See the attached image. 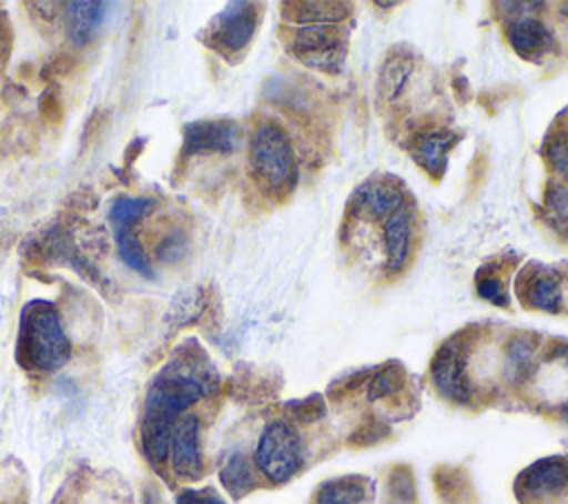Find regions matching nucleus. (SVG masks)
Masks as SVG:
<instances>
[{
  "instance_id": "nucleus-1",
  "label": "nucleus",
  "mask_w": 568,
  "mask_h": 504,
  "mask_svg": "<svg viewBox=\"0 0 568 504\" xmlns=\"http://www.w3.org/2000/svg\"><path fill=\"white\" fill-rule=\"evenodd\" d=\"M215 389V373L202 351L182 349L151 380L140 422V444L149 464L160 466L169 457L173 429L180 415Z\"/></svg>"
},
{
  "instance_id": "nucleus-2",
  "label": "nucleus",
  "mask_w": 568,
  "mask_h": 504,
  "mask_svg": "<svg viewBox=\"0 0 568 504\" xmlns=\"http://www.w3.org/2000/svg\"><path fill=\"white\" fill-rule=\"evenodd\" d=\"M18 360L27 369L53 373L71 357V342L67 337L58 309L47 300H31L20 313L18 326Z\"/></svg>"
},
{
  "instance_id": "nucleus-3",
  "label": "nucleus",
  "mask_w": 568,
  "mask_h": 504,
  "mask_svg": "<svg viewBox=\"0 0 568 504\" xmlns=\"http://www.w3.org/2000/svg\"><path fill=\"white\" fill-rule=\"evenodd\" d=\"M248 162L257 182L280 195L295 187L297 167L291 138L275 122H260L248 140Z\"/></svg>"
},
{
  "instance_id": "nucleus-4",
  "label": "nucleus",
  "mask_w": 568,
  "mask_h": 504,
  "mask_svg": "<svg viewBox=\"0 0 568 504\" xmlns=\"http://www.w3.org/2000/svg\"><path fill=\"white\" fill-rule=\"evenodd\" d=\"M155 209V200L149 195H120L109 206V222L113 229L120 260L142 278H153V264L138 238V222Z\"/></svg>"
},
{
  "instance_id": "nucleus-5",
  "label": "nucleus",
  "mask_w": 568,
  "mask_h": 504,
  "mask_svg": "<svg viewBox=\"0 0 568 504\" xmlns=\"http://www.w3.org/2000/svg\"><path fill=\"white\" fill-rule=\"evenodd\" d=\"M255 466L271 484L288 482L304 462L300 433L284 420L266 424L255 446Z\"/></svg>"
},
{
  "instance_id": "nucleus-6",
  "label": "nucleus",
  "mask_w": 568,
  "mask_h": 504,
  "mask_svg": "<svg viewBox=\"0 0 568 504\" xmlns=\"http://www.w3.org/2000/svg\"><path fill=\"white\" fill-rule=\"evenodd\" d=\"M293 53L313 69L337 73L344 64L346 42L335 24H302L291 38Z\"/></svg>"
},
{
  "instance_id": "nucleus-7",
  "label": "nucleus",
  "mask_w": 568,
  "mask_h": 504,
  "mask_svg": "<svg viewBox=\"0 0 568 504\" xmlns=\"http://www.w3.org/2000/svg\"><path fill=\"white\" fill-rule=\"evenodd\" d=\"M257 22L260 11L253 2H231L211 20L206 42L224 53L242 51L255 36Z\"/></svg>"
},
{
  "instance_id": "nucleus-8",
  "label": "nucleus",
  "mask_w": 568,
  "mask_h": 504,
  "mask_svg": "<svg viewBox=\"0 0 568 504\" xmlns=\"http://www.w3.org/2000/svg\"><path fill=\"white\" fill-rule=\"evenodd\" d=\"M240 124L229 118L195 120L184 127L182 155L231 153L240 144Z\"/></svg>"
},
{
  "instance_id": "nucleus-9",
  "label": "nucleus",
  "mask_w": 568,
  "mask_h": 504,
  "mask_svg": "<svg viewBox=\"0 0 568 504\" xmlns=\"http://www.w3.org/2000/svg\"><path fill=\"white\" fill-rule=\"evenodd\" d=\"M171 468L178 477L197 480L202 475V448H200V420L195 415H184L173 429L169 446Z\"/></svg>"
},
{
  "instance_id": "nucleus-10",
  "label": "nucleus",
  "mask_w": 568,
  "mask_h": 504,
  "mask_svg": "<svg viewBox=\"0 0 568 504\" xmlns=\"http://www.w3.org/2000/svg\"><path fill=\"white\" fill-rule=\"evenodd\" d=\"M433 384L444 397L453 402H466L470 397V386L464 369V353L457 344L442 346V351L433 360Z\"/></svg>"
},
{
  "instance_id": "nucleus-11",
  "label": "nucleus",
  "mask_w": 568,
  "mask_h": 504,
  "mask_svg": "<svg viewBox=\"0 0 568 504\" xmlns=\"http://www.w3.org/2000/svg\"><path fill=\"white\" fill-rule=\"evenodd\" d=\"M568 486V462L561 457H546L530 468H526L519 477V488L524 495L537 502L555 497Z\"/></svg>"
},
{
  "instance_id": "nucleus-12",
  "label": "nucleus",
  "mask_w": 568,
  "mask_h": 504,
  "mask_svg": "<svg viewBox=\"0 0 568 504\" xmlns=\"http://www.w3.org/2000/svg\"><path fill=\"white\" fill-rule=\"evenodd\" d=\"M106 11H109V4L98 0L64 4V29H67L69 42L78 49L87 47L98 36L106 18Z\"/></svg>"
},
{
  "instance_id": "nucleus-13",
  "label": "nucleus",
  "mask_w": 568,
  "mask_h": 504,
  "mask_svg": "<svg viewBox=\"0 0 568 504\" xmlns=\"http://www.w3.org/2000/svg\"><path fill=\"white\" fill-rule=\"evenodd\" d=\"M384 240L388 269L402 271L413 249V211L408 206L402 204L384 218Z\"/></svg>"
},
{
  "instance_id": "nucleus-14",
  "label": "nucleus",
  "mask_w": 568,
  "mask_h": 504,
  "mask_svg": "<svg viewBox=\"0 0 568 504\" xmlns=\"http://www.w3.org/2000/svg\"><path fill=\"white\" fill-rule=\"evenodd\" d=\"M506 36H508V42L513 44V49L519 56L528 58V60H535V58L544 56L555 44L552 31L537 18H515V20H510L506 24Z\"/></svg>"
},
{
  "instance_id": "nucleus-15",
  "label": "nucleus",
  "mask_w": 568,
  "mask_h": 504,
  "mask_svg": "<svg viewBox=\"0 0 568 504\" xmlns=\"http://www.w3.org/2000/svg\"><path fill=\"white\" fill-rule=\"evenodd\" d=\"M455 144V133L450 131H433L426 135H419L413 149V158L430 173H442L446 167V158L450 147Z\"/></svg>"
},
{
  "instance_id": "nucleus-16",
  "label": "nucleus",
  "mask_w": 568,
  "mask_h": 504,
  "mask_svg": "<svg viewBox=\"0 0 568 504\" xmlns=\"http://www.w3.org/2000/svg\"><path fill=\"white\" fill-rule=\"evenodd\" d=\"M521 298H526V302H528L532 309L548 311V313L559 311V306H561V289H559L557 275H552V273L546 271V269H537V271L526 280V286H524V295H521Z\"/></svg>"
},
{
  "instance_id": "nucleus-17",
  "label": "nucleus",
  "mask_w": 568,
  "mask_h": 504,
  "mask_svg": "<svg viewBox=\"0 0 568 504\" xmlns=\"http://www.w3.org/2000/svg\"><path fill=\"white\" fill-rule=\"evenodd\" d=\"M402 200H404L402 189L386 182H371L357 191L359 209L375 218L390 215L397 206H402Z\"/></svg>"
},
{
  "instance_id": "nucleus-18",
  "label": "nucleus",
  "mask_w": 568,
  "mask_h": 504,
  "mask_svg": "<svg viewBox=\"0 0 568 504\" xmlns=\"http://www.w3.org/2000/svg\"><path fill=\"white\" fill-rule=\"evenodd\" d=\"M293 9V20L302 24H335L348 16L344 2H295Z\"/></svg>"
},
{
  "instance_id": "nucleus-19",
  "label": "nucleus",
  "mask_w": 568,
  "mask_h": 504,
  "mask_svg": "<svg viewBox=\"0 0 568 504\" xmlns=\"http://www.w3.org/2000/svg\"><path fill=\"white\" fill-rule=\"evenodd\" d=\"M220 480L224 484V488L233 495V497H240L244 495L246 491L253 488L255 480H253V471L246 462V457L242 453H231L222 468H220Z\"/></svg>"
},
{
  "instance_id": "nucleus-20",
  "label": "nucleus",
  "mask_w": 568,
  "mask_h": 504,
  "mask_svg": "<svg viewBox=\"0 0 568 504\" xmlns=\"http://www.w3.org/2000/svg\"><path fill=\"white\" fill-rule=\"evenodd\" d=\"M535 364V346L526 340V337H515L508 344V353H506V377L510 382H521L530 375Z\"/></svg>"
},
{
  "instance_id": "nucleus-21",
  "label": "nucleus",
  "mask_w": 568,
  "mask_h": 504,
  "mask_svg": "<svg viewBox=\"0 0 568 504\" xmlns=\"http://www.w3.org/2000/svg\"><path fill=\"white\" fill-rule=\"evenodd\" d=\"M364 497L362 493V486L355 484V482H346V480H339V482H331L326 484L320 495H317V504H359Z\"/></svg>"
},
{
  "instance_id": "nucleus-22",
  "label": "nucleus",
  "mask_w": 568,
  "mask_h": 504,
  "mask_svg": "<svg viewBox=\"0 0 568 504\" xmlns=\"http://www.w3.org/2000/svg\"><path fill=\"white\" fill-rule=\"evenodd\" d=\"M546 209L552 218L555 226L568 229V189L566 187H552L546 195Z\"/></svg>"
},
{
  "instance_id": "nucleus-23",
  "label": "nucleus",
  "mask_w": 568,
  "mask_h": 504,
  "mask_svg": "<svg viewBox=\"0 0 568 504\" xmlns=\"http://www.w3.org/2000/svg\"><path fill=\"white\" fill-rule=\"evenodd\" d=\"M410 73V64L406 60H395V62H388L384 73H382V89L388 98H395L397 91L404 87V80L408 78Z\"/></svg>"
},
{
  "instance_id": "nucleus-24",
  "label": "nucleus",
  "mask_w": 568,
  "mask_h": 504,
  "mask_svg": "<svg viewBox=\"0 0 568 504\" xmlns=\"http://www.w3.org/2000/svg\"><path fill=\"white\" fill-rule=\"evenodd\" d=\"M546 158L550 162V167L564 178L568 180V133L557 135L550 140L548 149H546Z\"/></svg>"
},
{
  "instance_id": "nucleus-25",
  "label": "nucleus",
  "mask_w": 568,
  "mask_h": 504,
  "mask_svg": "<svg viewBox=\"0 0 568 504\" xmlns=\"http://www.w3.org/2000/svg\"><path fill=\"white\" fill-rule=\"evenodd\" d=\"M186 244H189L186 235L180 233V231H173L171 235H166V238L158 244L155 253H158V258H160L162 262H175L178 258L184 255Z\"/></svg>"
},
{
  "instance_id": "nucleus-26",
  "label": "nucleus",
  "mask_w": 568,
  "mask_h": 504,
  "mask_svg": "<svg viewBox=\"0 0 568 504\" xmlns=\"http://www.w3.org/2000/svg\"><path fill=\"white\" fill-rule=\"evenodd\" d=\"M399 384V373L395 369H386L382 373H377L371 384H368V397L371 400H377V397H384V395H390Z\"/></svg>"
},
{
  "instance_id": "nucleus-27",
  "label": "nucleus",
  "mask_w": 568,
  "mask_h": 504,
  "mask_svg": "<svg viewBox=\"0 0 568 504\" xmlns=\"http://www.w3.org/2000/svg\"><path fill=\"white\" fill-rule=\"evenodd\" d=\"M178 504H224L213 488H186L178 495Z\"/></svg>"
},
{
  "instance_id": "nucleus-28",
  "label": "nucleus",
  "mask_w": 568,
  "mask_h": 504,
  "mask_svg": "<svg viewBox=\"0 0 568 504\" xmlns=\"http://www.w3.org/2000/svg\"><path fill=\"white\" fill-rule=\"evenodd\" d=\"M477 291L481 298L495 302V304H506V293H504V286L497 278L488 275V278H479L477 280Z\"/></svg>"
},
{
  "instance_id": "nucleus-29",
  "label": "nucleus",
  "mask_w": 568,
  "mask_h": 504,
  "mask_svg": "<svg viewBox=\"0 0 568 504\" xmlns=\"http://www.w3.org/2000/svg\"><path fill=\"white\" fill-rule=\"evenodd\" d=\"M561 9H564V13H566V16H568V2H566V4H564V7H561Z\"/></svg>"
},
{
  "instance_id": "nucleus-30",
  "label": "nucleus",
  "mask_w": 568,
  "mask_h": 504,
  "mask_svg": "<svg viewBox=\"0 0 568 504\" xmlns=\"http://www.w3.org/2000/svg\"><path fill=\"white\" fill-rule=\"evenodd\" d=\"M564 413H566V415H568V402H566V406H564Z\"/></svg>"
},
{
  "instance_id": "nucleus-31",
  "label": "nucleus",
  "mask_w": 568,
  "mask_h": 504,
  "mask_svg": "<svg viewBox=\"0 0 568 504\" xmlns=\"http://www.w3.org/2000/svg\"><path fill=\"white\" fill-rule=\"evenodd\" d=\"M566 364H568V355H566Z\"/></svg>"
}]
</instances>
